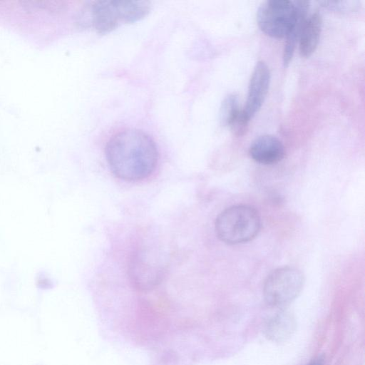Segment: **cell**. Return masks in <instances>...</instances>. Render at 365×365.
Masks as SVG:
<instances>
[{"mask_svg":"<svg viewBox=\"0 0 365 365\" xmlns=\"http://www.w3.org/2000/svg\"><path fill=\"white\" fill-rule=\"evenodd\" d=\"M106 156L113 175L128 182L149 177L158 160L155 142L146 133L135 129H127L114 135L106 145Z\"/></svg>","mask_w":365,"mask_h":365,"instance_id":"1","label":"cell"},{"mask_svg":"<svg viewBox=\"0 0 365 365\" xmlns=\"http://www.w3.org/2000/svg\"><path fill=\"white\" fill-rule=\"evenodd\" d=\"M260 227L261 220L257 211L245 205L226 208L218 215L215 223L218 238L228 245L245 243L253 240Z\"/></svg>","mask_w":365,"mask_h":365,"instance_id":"2","label":"cell"},{"mask_svg":"<svg viewBox=\"0 0 365 365\" xmlns=\"http://www.w3.org/2000/svg\"><path fill=\"white\" fill-rule=\"evenodd\" d=\"M150 6L142 1L103 0L91 8L92 23L99 34H107L122 23H131L144 18Z\"/></svg>","mask_w":365,"mask_h":365,"instance_id":"3","label":"cell"},{"mask_svg":"<svg viewBox=\"0 0 365 365\" xmlns=\"http://www.w3.org/2000/svg\"><path fill=\"white\" fill-rule=\"evenodd\" d=\"M128 272L133 287L139 292H148L163 280L165 274L163 257L155 248L143 247L133 254Z\"/></svg>","mask_w":365,"mask_h":365,"instance_id":"4","label":"cell"},{"mask_svg":"<svg viewBox=\"0 0 365 365\" xmlns=\"http://www.w3.org/2000/svg\"><path fill=\"white\" fill-rule=\"evenodd\" d=\"M304 283V275L299 269L289 266L277 268L264 282L265 301L272 307H284L297 297Z\"/></svg>","mask_w":365,"mask_h":365,"instance_id":"5","label":"cell"},{"mask_svg":"<svg viewBox=\"0 0 365 365\" xmlns=\"http://www.w3.org/2000/svg\"><path fill=\"white\" fill-rule=\"evenodd\" d=\"M297 19L294 1L269 0L263 2L257 12L260 29L273 38L286 37Z\"/></svg>","mask_w":365,"mask_h":365,"instance_id":"6","label":"cell"},{"mask_svg":"<svg viewBox=\"0 0 365 365\" xmlns=\"http://www.w3.org/2000/svg\"><path fill=\"white\" fill-rule=\"evenodd\" d=\"M270 71L265 62L258 61L252 73L245 105L242 110L244 117L250 121L262 107L268 93Z\"/></svg>","mask_w":365,"mask_h":365,"instance_id":"7","label":"cell"},{"mask_svg":"<svg viewBox=\"0 0 365 365\" xmlns=\"http://www.w3.org/2000/svg\"><path fill=\"white\" fill-rule=\"evenodd\" d=\"M250 157L264 165L275 164L285 155V148L281 140L272 135H263L257 138L249 149Z\"/></svg>","mask_w":365,"mask_h":365,"instance_id":"8","label":"cell"},{"mask_svg":"<svg viewBox=\"0 0 365 365\" xmlns=\"http://www.w3.org/2000/svg\"><path fill=\"white\" fill-rule=\"evenodd\" d=\"M322 28V17L319 12L316 11L306 19L299 38V48L302 56L309 58L315 51Z\"/></svg>","mask_w":365,"mask_h":365,"instance_id":"9","label":"cell"},{"mask_svg":"<svg viewBox=\"0 0 365 365\" xmlns=\"http://www.w3.org/2000/svg\"><path fill=\"white\" fill-rule=\"evenodd\" d=\"M296 320L287 311H282L272 317L267 322L265 333L267 338L276 342L289 339L295 331Z\"/></svg>","mask_w":365,"mask_h":365,"instance_id":"10","label":"cell"},{"mask_svg":"<svg viewBox=\"0 0 365 365\" xmlns=\"http://www.w3.org/2000/svg\"><path fill=\"white\" fill-rule=\"evenodd\" d=\"M294 1L297 8V19L292 28L286 36L282 55L284 66H287L289 64L293 57L309 6V1H308L298 0Z\"/></svg>","mask_w":365,"mask_h":365,"instance_id":"11","label":"cell"},{"mask_svg":"<svg viewBox=\"0 0 365 365\" xmlns=\"http://www.w3.org/2000/svg\"><path fill=\"white\" fill-rule=\"evenodd\" d=\"M241 110L238 96L235 93L228 94L223 100L220 110V120L222 125L230 126L237 118Z\"/></svg>","mask_w":365,"mask_h":365,"instance_id":"12","label":"cell"},{"mask_svg":"<svg viewBox=\"0 0 365 365\" xmlns=\"http://www.w3.org/2000/svg\"><path fill=\"white\" fill-rule=\"evenodd\" d=\"M322 6L336 12L347 13L356 11L360 6L359 1H321Z\"/></svg>","mask_w":365,"mask_h":365,"instance_id":"13","label":"cell"},{"mask_svg":"<svg viewBox=\"0 0 365 365\" xmlns=\"http://www.w3.org/2000/svg\"><path fill=\"white\" fill-rule=\"evenodd\" d=\"M323 364H324L323 359L321 357H318V358L312 360L307 365H323Z\"/></svg>","mask_w":365,"mask_h":365,"instance_id":"14","label":"cell"}]
</instances>
